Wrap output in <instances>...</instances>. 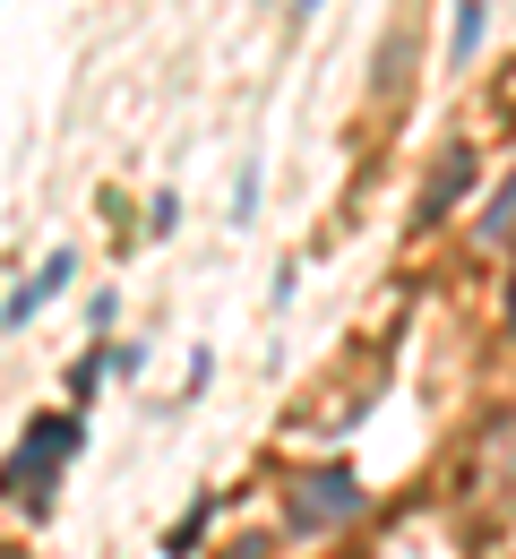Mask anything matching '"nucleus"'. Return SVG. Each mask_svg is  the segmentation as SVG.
Listing matches in <instances>:
<instances>
[{
  "label": "nucleus",
  "instance_id": "0eeeda50",
  "mask_svg": "<svg viewBox=\"0 0 516 559\" xmlns=\"http://www.w3.org/2000/svg\"><path fill=\"white\" fill-rule=\"evenodd\" d=\"M207 516H216V508H207V499H199V508H190V516H181V525H172V534H164V551H199V534H207Z\"/></svg>",
  "mask_w": 516,
  "mask_h": 559
},
{
  "label": "nucleus",
  "instance_id": "f257e3e1",
  "mask_svg": "<svg viewBox=\"0 0 516 559\" xmlns=\"http://www.w3.org/2000/svg\"><path fill=\"white\" fill-rule=\"evenodd\" d=\"M77 439H86V430H77V414H44L26 439H17V448H9L0 490H9V499H26V508L44 516V508H52V483H61V465L77 456Z\"/></svg>",
  "mask_w": 516,
  "mask_h": 559
},
{
  "label": "nucleus",
  "instance_id": "f03ea898",
  "mask_svg": "<svg viewBox=\"0 0 516 559\" xmlns=\"http://www.w3.org/2000/svg\"><path fill=\"white\" fill-rule=\"evenodd\" d=\"M370 508V490L353 483V465H319V474H301L293 499H285V525L293 534H336V525H353Z\"/></svg>",
  "mask_w": 516,
  "mask_h": 559
},
{
  "label": "nucleus",
  "instance_id": "1a4fd4ad",
  "mask_svg": "<svg viewBox=\"0 0 516 559\" xmlns=\"http://www.w3.org/2000/svg\"><path fill=\"white\" fill-rule=\"evenodd\" d=\"M319 9H327V0H293V17H301V26H310V17H319Z\"/></svg>",
  "mask_w": 516,
  "mask_h": 559
},
{
  "label": "nucleus",
  "instance_id": "423d86ee",
  "mask_svg": "<svg viewBox=\"0 0 516 559\" xmlns=\"http://www.w3.org/2000/svg\"><path fill=\"white\" fill-rule=\"evenodd\" d=\"M508 233H516V173L491 190V207H482V224H473V241H491V250H500Z\"/></svg>",
  "mask_w": 516,
  "mask_h": 559
},
{
  "label": "nucleus",
  "instance_id": "6e6552de",
  "mask_svg": "<svg viewBox=\"0 0 516 559\" xmlns=\"http://www.w3.org/2000/svg\"><path fill=\"white\" fill-rule=\"evenodd\" d=\"M250 207H259V164H241V181H232V224H250Z\"/></svg>",
  "mask_w": 516,
  "mask_h": 559
},
{
  "label": "nucleus",
  "instance_id": "39448f33",
  "mask_svg": "<svg viewBox=\"0 0 516 559\" xmlns=\"http://www.w3.org/2000/svg\"><path fill=\"white\" fill-rule=\"evenodd\" d=\"M491 35V0H456V26H447V70H465Z\"/></svg>",
  "mask_w": 516,
  "mask_h": 559
},
{
  "label": "nucleus",
  "instance_id": "9d476101",
  "mask_svg": "<svg viewBox=\"0 0 516 559\" xmlns=\"http://www.w3.org/2000/svg\"><path fill=\"white\" fill-rule=\"evenodd\" d=\"M508 328H516V276H508Z\"/></svg>",
  "mask_w": 516,
  "mask_h": 559
},
{
  "label": "nucleus",
  "instance_id": "20e7f679",
  "mask_svg": "<svg viewBox=\"0 0 516 559\" xmlns=\"http://www.w3.org/2000/svg\"><path fill=\"white\" fill-rule=\"evenodd\" d=\"M465 190H473V146L456 139V146H447V164L431 173V181H422V207H413V224H440V215L456 207Z\"/></svg>",
  "mask_w": 516,
  "mask_h": 559
},
{
  "label": "nucleus",
  "instance_id": "7ed1b4c3",
  "mask_svg": "<svg viewBox=\"0 0 516 559\" xmlns=\"http://www.w3.org/2000/svg\"><path fill=\"white\" fill-rule=\"evenodd\" d=\"M70 276H77V259H70V250H52V259H44L35 276H26L17 293H9V301H0V328H26L35 310H52V301L70 293Z\"/></svg>",
  "mask_w": 516,
  "mask_h": 559
}]
</instances>
